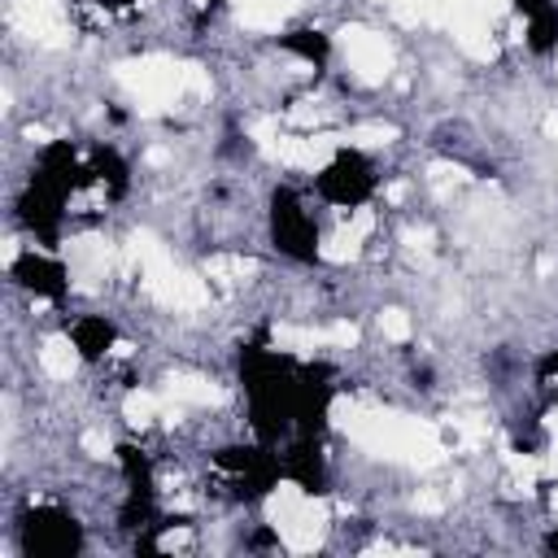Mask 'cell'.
<instances>
[{
  "mask_svg": "<svg viewBox=\"0 0 558 558\" xmlns=\"http://www.w3.org/2000/svg\"><path fill=\"white\" fill-rule=\"evenodd\" d=\"M375 192H379V166L371 161V153L349 148V144L336 148L314 174V201L327 209H340V214L371 205Z\"/></svg>",
  "mask_w": 558,
  "mask_h": 558,
  "instance_id": "6da1fadb",
  "label": "cell"
},
{
  "mask_svg": "<svg viewBox=\"0 0 558 558\" xmlns=\"http://www.w3.org/2000/svg\"><path fill=\"white\" fill-rule=\"evenodd\" d=\"M266 235H270L279 257H288L296 266L318 262L323 231H318V209H310V196L288 187V183L275 187L270 192V209H266Z\"/></svg>",
  "mask_w": 558,
  "mask_h": 558,
  "instance_id": "7a4b0ae2",
  "label": "cell"
},
{
  "mask_svg": "<svg viewBox=\"0 0 558 558\" xmlns=\"http://www.w3.org/2000/svg\"><path fill=\"white\" fill-rule=\"evenodd\" d=\"M13 541H17V554H26V558H74L87 549V527L78 523L74 510L39 501L17 514Z\"/></svg>",
  "mask_w": 558,
  "mask_h": 558,
  "instance_id": "3957f363",
  "label": "cell"
},
{
  "mask_svg": "<svg viewBox=\"0 0 558 558\" xmlns=\"http://www.w3.org/2000/svg\"><path fill=\"white\" fill-rule=\"evenodd\" d=\"M9 283L22 288V292L35 296V301H52V305H57V301L70 296V266L61 262L57 248L31 244V248H22V253L9 262Z\"/></svg>",
  "mask_w": 558,
  "mask_h": 558,
  "instance_id": "277c9868",
  "label": "cell"
},
{
  "mask_svg": "<svg viewBox=\"0 0 558 558\" xmlns=\"http://www.w3.org/2000/svg\"><path fill=\"white\" fill-rule=\"evenodd\" d=\"M118 340H122L118 323H113L109 314H100V310H87V314L65 318V344H70L74 357L87 362V366L105 362V357L118 349Z\"/></svg>",
  "mask_w": 558,
  "mask_h": 558,
  "instance_id": "5b68a950",
  "label": "cell"
},
{
  "mask_svg": "<svg viewBox=\"0 0 558 558\" xmlns=\"http://www.w3.org/2000/svg\"><path fill=\"white\" fill-rule=\"evenodd\" d=\"M279 48H283V52H292L301 65L323 70V65H327V57H331V35H323L318 26H292V31H283V35H279Z\"/></svg>",
  "mask_w": 558,
  "mask_h": 558,
  "instance_id": "8992f818",
  "label": "cell"
},
{
  "mask_svg": "<svg viewBox=\"0 0 558 558\" xmlns=\"http://www.w3.org/2000/svg\"><path fill=\"white\" fill-rule=\"evenodd\" d=\"M523 44H527L532 57H554L558 52V0H549L545 9L523 17Z\"/></svg>",
  "mask_w": 558,
  "mask_h": 558,
  "instance_id": "52a82bcc",
  "label": "cell"
},
{
  "mask_svg": "<svg viewBox=\"0 0 558 558\" xmlns=\"http://www.w3.org/2000/svg\"><path fill=\"white\" fill-rule=\"evenodd\" d=\"M536 375H541V379H558V349H545V353H541Z\"/></svg>",
  "mask_w": 558,
  "mask_h": 558,
  "instance_id": "ba28073f",
  "label": "cell"
},
{
  "mask_svg": "<svg viewBox=\"0 0 558 558\" xmlns=\"http://www.w3.org/2000/svg\"><path fill=\"white\" fill-rule=\"evenodd\" d=\"M545 4H549V0H510V9H514L519 17H532V13L545 9Z\"/></svg>",
  "mask_w": 558,
  "mask_h": 558,
  "instance_id": "9c48e42d",
  "label": "cell"
}]
</instances>
